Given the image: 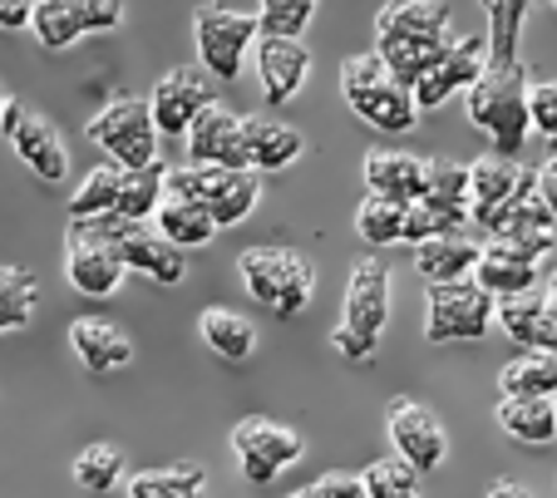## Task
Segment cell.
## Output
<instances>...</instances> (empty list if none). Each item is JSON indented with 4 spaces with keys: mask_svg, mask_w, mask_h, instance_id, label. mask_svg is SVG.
I'll list each match as a JSON object with an SVG mask.
<instances>
[{
    "mask_svg": "<svg viewBox=\"0 0 557 498\" xmlns=\"http://www.w3.org/2000/svg\"><path fill=\"white\" fill-rule=\"evenodd\" d=\"M488 498H533L523 484H513V478H498L494 488H488Z\"/></svg>",
    "mask_w": 557,
    "mask_h": 498,
    "instance_id": "cell-46",
    "label": "cell"
},
{
    "mask_svg": "<svg viewBox=\"0 0 557 498\" xmlns=\"http://www.w3.org/2000/svg\"><path fill=\"white\" fill-rule=\"evenodd\" d=\"M0 134L11 138L15 159H21L40 183H64L70 178V149H64L60 128H54L40 109L11 99V109H5V119H0Z\"/></svg>",
    "mask_w": 557,
    "mask_h": 498,
    "instance_id": "cell-13",
    "label": "cell"
},
{
    "mask_svg": "<svg viewBox=\"0 0 557 498\" xmlns=\"http://www.w3.org/2000/svg\"><path fill=\"white\" fill-rule=\"evenodd\" d=\"M533 169H523L518 159H504V153H484V159L469 163V223L473 233L494 237L498 227L508 223V212L533 192Z\"/></svg>",
    "mask_w": 557,
    "mask_h": 498,
    "instance_id": "cell-9",
    "label": "cell"
},
{
    "mask_svg": "<svg viewBox=\"0 0 557 498\" xmlns=\"http://www.w3.org/2000/svg\"><path fill=\"white\" fill-rule=\"evenodd\" d=\"M356 233L366 237L370 247L405 242V208H400V202L375 198V192H370V198L356 208Z\"/></svg>",
    "mask_w": 557,
    "mask_h": 498,
    "instance_id": "cell-37",
    "label": "cell"
},
{
    "mask_svg": "<svg viewBox=\"0 0 557 498\" xmlns=\"http://www.w3.org/2000/svg\"><path fill=\"white\" fill-rule=\"evenodd\" d=\"M366 188L375 192V198H389V202H400V208H410V202H420L424 188H430V159H414V153H405V149L366 153Z\"/></svg>",
    "mask_w": 557,
    "mask_h": 498,
    "instance_id": "cell-22",
    "label": "cell"
},
{
    "mask_svg": "<svg viewBox=\"0 0 557 498\" xmlns=\"http://www.w3.org/2000/svg\"><path fill=\"white\" fill-rule=\"evenodd\" d=\"M341 99H346V109H356V119H366L380 134H410V128L420 124L414 95L389 75V64L380 60L375 50L350 54V60L341 64Z\"/></svg>",
    "mask_w": 557,
    "mask_h": 498,
    "instance_id": "cell-3",
    "label": "cell"
},
{
    "mask_svg": "<svg viewBox=\"0 0 557 498\" xmlns=\"http://www.w3.org/2000/svg\"><path fill=\"white\" fill-rule=\"evenodd\" d=\"M89 227H95V233L114 247L119 262H124L128 272H144L148 282H158V287H178L183 272H188L183 247H173L153 223H134V217L109 212V217H89Z\"/></svg>",
    "mask_w": 557,
    "mask_h": 498,
    "instance_id": "cell-10",
    "label": "cell"
},
{
    "mask_svg": "<svg viewBox=\"0 0 557 498\" xmlns=\"http://www.w3.org/2000/svg\"><path fill=\"white\" fill-rule=\"evenodd\" d=\"M35 0H0V30H30Z\"/></svg>",
    "mask_w": 557,
    "mask_h": 498,
    "instance_id": "cell-45",
    "label": "cell"
},
{
    "mask_svg": "<svg viewBox=\"0 0 557 498\" xmlns=\"http://www.w3.org/2000/svg\"><path fill=\"white\" fill-rule=\"evenodd\" d=\"M553 410H557V395H553Z\"/></svg>",
    "mask_w": 557,
    "mask_h": 498,
    "instance_id": "cell-51",
    "label": "cell"
},
{
    "mask_svg": "<svg viewBox=\"0 0 557 498\" xmlns=\"http://www.w3.org/2000/svg\"><path fill=\"white\" fill-rule=\"evenodd\" d=\"M232 455H237V469H243L247 484L267 488V484H276V474H286V469L306 455V439L282 420L247 414V420H237V429H232Z\"/></svg>",
    "mask_w": 557,
    "mask_h": 498,
    "instance_id": "cell-11",
    "label": "cell"
},
{
    "mask_svg": "<svg viewBox=\"0 0 557 498\" xmlns=\"http://www.w3.org/2000/svg\"><path fill=\"white\" fill-rule=\"evenodd\" d=\"M528 114H533V128L557 144V79H533L528 85Z\"/></svg>",
    "mask_w": 557,
    "mask_h": 498,
    "instance_id": "cell-41",
    "label": "cell"
},
{
    "mask_svg": "<svg viewBox=\"0 0 557 498\" xmlns=\"http://www.w3.org/2000/svg\"><path fill=\"white\" fill-rule=\"evenodd\" d=\"M257 5H262V11H272V5H286V0H257Z\"/></svg>",
    "mask_w": 557,
    "mask_h": 498,
    "instance_id": "cell-49",
    "label": "cell"
},
{
    "mask_svg": "<svg viewBox=\"0 0 557 498\" xmlns=\"http://www.w3.org/2000/svg\"><path fill=\"white\" fill-rule=\"evenodd\" d=\"M124 272L128 266L119 262V252L95 227L70 223V233H64V282H70L79 297H95V301L114 297V291L124 287Z\"/></svg>",
    "mask_w": 557,
    "mask_h": 498,
    "instance_id": "cell-15",
    "label": "cell"
},
{
    "mask_svg": "<svg viewBox=\"0 0 557 498\" xmlns=\"http://www.w3.org/2000/svg\"><path fill=\"white\" fill-rule=\"evenodd\" d=\"M169 198V169L153 163V169H134L124 173V188H119V217H134V223H148L158 212V202Z\"/></svg>",
    "mask_w": 557,
    "mask_h": 498,
    "instance_id": "cell-34",
    "label": "cell"
},
{
    "mask_svg": "<svg viewBox=\"0 0 557 498\" xmlns=\"http://www.w3.org/2000/svg\"><path fill=\"white\" fill-rule=\"evenodd\" d=\"M331 346H336L341 361H356V365H370V361H375V340H360L356 331H346V326L331 331Z\"/></svg>",
    "mask_w": 557,
    "mask_h": 498,
    "instance_id": "cell-44",
    "label": "cell"
},
{
    "mask_svg": "<svg viewBox=\"0 0 557 498\" xmlns=\"http://www.w3.org/2000/svg\"><path fill=\"white\" fill-rule=\"evenodd\" d=\"M193 40H198V60L212 79H237L243 54L262 40V25L247 11H227V5H198L193 15Z\"/></svg>",
    "mask_w": 557,
    "mask_h": 498,
    "instance_id": "cell-12",
    "label": "cell"
},
{
    "mask_svg": "<svg viewBox=\"0 0 557 498\" xmlns=\"http://www.w3.org/2000/svg\"><path fill=\"white\" fill-rule=\"evenodd\" d=\"M286 498H370V494H366V484H360L356 474H321L315 484H301L296 494H286Z\"/></svg>",
    "mask_w": 557,
    "mask_h": 498,
    "instance_id": "cell-42",
    "label": "cell"
},
{
    "mask_svg": "<svg viewBox=\"0 0 557 498\" xmlns=\"http://www.w3.org/2000/svg\"><path fill=\"white\" fill-rule=\"evenodd\" d=\"M119 188H124V169H95L70 198V223H89V217H109L119 208Z\"/></svg>",
    "mask_w": 557,
    "mask_h": 498,
    "instance_id": "cell-36",
    "label": "cell"
},
{
    "mask_svg": "<svg viewBox=\"0 0 557 498\" xmlns=\"http://www.w3.org/2000/svg\"><path fill=\"white\" fill-rule=\"evenodd\" d=\"M543 301H547V307H553V311H557V272H553V276H547V291H543Z\"/></svg>",
    "mask_w": 557,
    "mask_h": 498,
    "instance_id": "cell-47",
    "label": "cell"
},
{
    "mask_svg": "<svg viewBox=\"0 0 557 498\" xmlns=\"http://www.w3.org/2000/svg\"><path fill=\"white\" fill-rule=\"evenodd\" d=\"M188 159L212 163V169H252V163H247L243 119L232 114V109H222V104L202 109V119L188 128Z\"/></svg>",
    "mask_w": 557,
    "mask_h": 498,
    "instance_id": "cell-21",
    "label": "cell"
},
{
    "mask_svg": "<svg viewBox=\"0 0 557 498\" xmlns=\"http://www.w3.org/2000/svg\"><path fill=\"white\" fill-rule=\"evenodd\" d=\"M385 429H389V445H395V455H400L405 464H414L420 474L440 469V464H444V455H449V435H444L440 414H434L430 404L410 400V395L389 400V410H385Z\"/></svg>",
    "mask_w": 557,
    "mask_h": 498,
    "instance_id": "cell-16",
    "label": "cell"
},
{
    "mask_svg": "<svg viewBox=\"0 0 557 498\" xmlns=\"http://www.w3.org/2000/svg\"><path fill=\"white\" fill-rule=\"evenodd\" d=\"M494 316H498V301L488 297L473 276L424 291V340H430V346L484 340L488 331H494Z\"/></svg>",
    "mask_w": 557,
    "mask_h": 498,
    "instance_id": "cell-8",
    "label": "cell"
},
{
    "mask_svg": "<svg viewBox=\"0 0 557 498\" xmlns=\"http://www.w3.org/2000/svg\"><path fill=\"white\" fill-rule=\"evenodd\" d=\"M533 11V0H484L488 15V50H494V64H513L518 60V35H523V21Z\"/></svg>",
    "mask_w": 557,
    "mask_h": 498,
    "instance_id": "cell-35",
    "label": "cell"
},
{
    "mask_svg": "<svg viewBox=\"0 0 557 498\" xmlns=\"http://www.w3.org/2000/svg\"><path fill=\"white\" fill-rule=\"evenodd\" d=\"M533 183H537V198H543V208L553 212V227H557V144H547L543 163L533 169Z\"/></svg>",
    "mask_w": 557,
    "mask_h": 498,
    "instance_id": "cell-43",
    "label": "cell"
},
{
    "mask_svg": "<svg viewBox=\"0 0 557 498\" xmlns=\"http://www.w3.org/2000/svg\"><path fill=\"white\" fill-rule=\"evenodd\" d=\"M488 64H494L488 35H454V45L444 50V60L414 85V104H420V114L424 109H440L444 99H454V95H469V89L484 79Z\"/></svg>",
    "mask_w": 557,
    "mask_h": 498,
    "instance_id": "cell-18",
    "label": "cell"
},
{
    "mask_svg": "<svg viewBox=\"0 0 557 498\" xmlns=\"http://www.w3.org/2000/svg\"><path fill=\"white\" fill-rule=\"evenodd\" d=\"M389 301H395L389 266L380 257H356L350 282H346V301H341V326L380 346V331L389 326Z\"/></svg>",
    "mask_w": 557,
    "mask_h": 498,
    "instance_id": "cell-17",
    "label": "cell"
},
{
    "mask_svg": "<svg viewBox=\"0 0 557 498\" xmlns=\"http://www.w3.org/2000/svg\"><path fill=\"white\" fill-rule=\"evenodd\" d=\"M5 109H11V95H5V85H0V119H5Z\"/></svg>",
    "mask_w": 557,
    "mask_h": 498,
    "instance_id": "cell-48",
    "label": "cell"
},
{
    "mask_svg": "<svg viewBox=\"0 0 557 498\" xmlns=\"http://www.w3.org/2000/svg\"><path fill=\"white\" fill-rule=\"evenodd\" d=\"M537 266L533 257L513 252L504 242H488L484 237V252H479V266H473V282L488 291L494 301H508V297H528L537 287Z\"/></svg>",
    "mask_w": 557,
    "mask_h": 498,
    "instance_id": "cell-23",
    "label": "cell"
},
{
    "mask_svg": "<svg viewBox=\"0 0 557 498\" xmlns=\"http://www.w3.org/2000/svg\"><path fill=\"white\" fill-rule=\"evenodd\" d=\"M547 5H553V11H557V0H547Z\"/></svg>",
    "mask_w": 557,
    "mask_h": 498,
    "instance_id": "cell-50",
    "label": "cell"
},
{
    "mask_svg": "<svg viewBox=\"0 0 557 498\" xmlns=\"http://www.w3.org/2000/svg\"><path fill=\"white\" fill-rule=\"evenodd\" d=\"M360 484H366L370 498H420V469L405 464L400 455H395V459H375V464H366Z\"/></svg>",
    "mask_w": 557,
    "mask_h": 498,
    "instance_id": "cell-38",
    "label": "cell"
},
{
    "mask_svg": "<svg viewBox=\"0 0 557 498\" xmlns=\"http://www.w3.org/2000/svg\"><path fill=\"white\" fill-rule=\"evenodd\" d=\"M153 104V119H158V134L169 138H188V128L202 119V109H212V79L202 70H169V75L153 85L148 95Z\"/></svg>",
    "mask_w": 557,
    "mask_h": 498,
    "instance_id": "cell-19",
    "label": "cell"
},
{
    "mask_svg": "<svg viewBox=\"0 0 557 498\" xmlns=\"http://www.w3.org/2000/svg\"><path fill=\"white\" fill-rule=\"evenodd\" d=\"M454 11L444 0H389L375 15V54L389 64V75L414 95L424 75L454 45Z\"/></svg>",
    "mask_w": 557,
    "mask_h": 498,
    "instance_id": "cell-1",
    "label": "cell"
},
{
    "mask_svg": "<svg viewBox=\"0 0 557 498\" xmlns=\"http://www.w3.org/2000/svg\"><path fill=\"white\" fill-rule=\"evenodd\" d=\"M479 252H484V242L473 233H449V237H430V242L414 247V266H420V276L430 287H444V282L473 276Z\"/></svg>",
    "mask_w": 557,
    "mask_h": 498,
    "instance_id": "cell-25",
    "label": "cell"
},
{
    "mask_svg": "<svg viewBox=\"0 0 557 498\" xmlns=\"http://www.w3.org/2000/svg\"><path fill=\"white\" fill-rule=\"evenodd\" d=\"M128 498H202L208 494V474L202 464H169V469H144L128 474Z\"/></svg>",
    "mask_w": 557,
    "mask_h": 498,
    "instance_id": "cell-31",
    "label": "cell"
},
{
    "mask_svg": "<svg viewBox=\"0 0 557 498\" xmlns=\"http://www.w3.org/2000/svg\"><path fill=\"white\" fill-rule=\"evenodd\" d=\"M237 272H243V287L257 307H267L272 316L292 321L306 311L315 291V266L306 262L296 247H247L237 257Z\"/></svg>",
    "mask_w": 557,
    "mask_h": 498,
    "instance_id": "cell-4",
    "label": "cell"
},
{
    "mask_svg": "<svg viewBox=\"0 0 557 498\" xmlns=\"http://www.w3.org/2000/svg\"><path fill=\"white\" fill-rule=\"evenodd\" d=\"M35 307H40V282H35L25 266H5V262H0V336H11V331L30 326Z\"/></svg>",
    "mask_w": 557,
    "mask_h": 498,
    "instance_id": "cell-32",
    "label": "cell"
},
{
    "mask_svg": "<svg viewBox=\"0 0 557 498\" xmlns=\"http://www.w3.org/2000/svg\"><path fill=\"white\" fill-rule=\"evenodd\" d=\"M498 424L504 435L518 439V445H553L557 439V410L553 400H498Z\"/></svg>",
    "mask_w": 557,
    "mask_h": 498,
    "instance_id": "cell-30",
    "label": "cell"
},
{
    "mask_svg": "<svg viewBox=\"0 0 557 498\" xmlns=\"http://www.w3.org/2000/svg\"><path fill=\"white\" fill-rule=\"evenodd\" d=\"M89 144L114 159V169L134 173V169H153L158 163V119H153V104L148 99H109L95 119H89Z\"/></svg>",
    "mask_w": 557,
    "mask_h": 498,
    "instance_id": "cell-5",
    "label": "cell"
},
{
    "mask_svg": "<svg viewBox=\"0 0 557 498\" xmlns=\"http://www.w3.org/2000/svg\"><path fill=\"white\" fill-rule=\"evenodd\" d=\"M153 227L163 237H169L173 247H208L212 237L222 233L218 223H212V212L202 208V202H193V198H178V192H169V198L158 202V212H153Z\"/></svg>",
    "mask_w": 557,
    "mask_h": 498,
    "instance_id": "cell-27",
    "label": "cell"
},
{
    "mask_svg": "<svg viewBox=\"0 0 557 498\" xmlns=\"http://www.w3.org/2000/svg\"><path fill=\"white\" fill-rule=\"evenodd\" d=\"M528 64L513 60V64H488L484 79L463 95V109H469V124L484 128L494 138V149L504 159H518V149L528 144L533 134V114H528Z\"/></svg>",
    "mask_w": 557,
    "mask_h": 498,
    "instance_id": "cell-2",
    "label": "cell"
},
{
    "mask_svg": "<svg viewBox=\"0 0 557 498\" xmlns=\"http://www.w3.org/2000/svg\"><path fill=\"white\" fill-rule=\"evenodd\" d=\"M124 21V5L119 0H35V40L45 50H70L74 40L85 35H104V30H119Z\"/></svg>",
    "mask_w": 557,
    "mask_h": 498,
    "instance_id": "cell-14",
    "label": "cell"
},
{
    "mask_svg": "<svg viewBox=\"0 0 557 498\" xmlns=\"http://www.w3.org/2000/svg\"><path fill=\"white\" fill-rule=\"evenodd\" d=\"M243 134H247V163H252V173H282L306 153L301 128L282 124V119H243Z\"/></svg>",
    "mask_w": 557,
    "mask_h": 498,
    "instance_id": "cell-26",
    "label": "cell"
},
{
    "mask_svg": "<svg viewBox=\"0 0 557 498\" xmlns=\"http://www.w3.org/2000/svg\"><path fill=\"white\" fill-rule=\"evenodd\" d=\"M537 316H543V297H508V301H498V316H494V326L504 331L513 346H533V331H537Z\"/></svg>",
    "mask_w": 557,
    "mask_h": 498,
    "instance_id": "cell-39",
    "label": "cell"
},
{
    "mask_svg": "<svg viewBox=\"0 0 557 498\" xmlns=\"http://www.w3.org/2000/svg\"><path fill=\"white\" fill-rule=\"evenodd\" d=\"M169 192L193 198L212 212L218 227H237L252 217L257 198H262V173L252 169H212V163H188V169L169 173Z\"/></svg>",
    "mask_w": 557,
    "mask_h": 498,
    "instance_id": "cell-6",
    "label": "cell"
},
{
    "mask_svg": "<svg viewBox=\"0 0 557 498\" xmlns=\"http://www.w3.org/2000/svg\"><path fill=\"white\" fill-rule=\"evenodd\" d=\"M70 346L74 356H79V365H85L89 375H109L119 371V365L134 361V346H128V336L114 326V321L104 316H79L70 326Z\"/></svg>",
    "mask_w": 557,
    "mask_h": 498,
    "instance_id": "cell-24",
    "label": "cell"
},
{
    "mask_svg": "<svg viewBox=\"0 0 557 498\" xmlns=\"http://www.w3.org/2000/svg\"><path fill=\"white\" fill-rule=\"evenodd\" d=\"M306 75H311V50L301 40H282V35H262L257 40V79H262L267 109L292 104L306 89Z\"/></svg>",
    "mask_w": 557,
    "mask_h": 498,
    "instance_id": "cell-20",
    "label": "cell"
},
{
    "mask_svg": "<svg viewBox=\"0 0 557 498\" xmlns=\"http://www.w3.org/2000/svg\"><path fill=\"white\" fill-rule=\"evenodd\" d=\"M315 0H286V5H272V11H257V25L262 35H282V40H301V30L311 25Z\"/></svg>",
    "mask_w": 557,
    "mask_h": 498,
    "instance_id": "cell-40",
    "label": "cell"
},
{
    "mask_svg": "<svg viewBox=\"0 0 557 498\" xmlns=\"http://www.w3.org/2000/svg\"><path fill=\"white\" fill-rule=\"evenodd\" d=\"M198 336H202V346H212V356H222V361H247V356L257 350V326L247 316H237V311H227V307L202 311Z\"/></svg>",
    "mask_w": 557,
    "mask_h": 498,
    "instance_id": "cell-28",
    "label": "cell"
},
{
    "mask_svg": "<svg viewBox=\"0 0 557 498\" xmlns=\"http://www.w3.org/2000/svg\"><path fill=\"white\" fill-rule=\"evenodd\" d=\"M498 390H504V400H553L557 395V356L528 350V356L508 361L504 375H498Z\"/></svg>",
    "mask_w": 557,
    "mask_h": 498,
    "instance_id": "cell-29",
    "label": "cell"
},
{
    "mask_svg": "<svg viewBox=\"0 0 557 498\" xmlns=\"http://www.w3.org/2000/svg\"><path fill=\"white\" fill-rule=\"evenodd\" d=\"M74 478L89 494H114L119 484H128V459L119 445H85L74 455Z\"/></svg>",
    "mask_w": 557,
    "mask_h": 498,
    "instance_id": "cell-33",
    "label": "cell"
},
{
    "mask_svg": "<svg viewBox=\"0 0 557 498\" xmlns=\"http://www.w3.org/2000/svg\"><path fill=\"white\" fill-rule=\"evenodd\" d=\"M202 498H208V494H202Z\"/></svg>",
    "mask_w": 557,
    "mask_h": 498,
    "instance_id": "cell-52",
    "label": "cell"
},
{
    "mask_svg": "<svg viewBox=\"0 0 557 498\" xmlns=\"http://www.w3.org/2000/svg\"><path fill=\"white\" fill-rule=\"evenodd\" d=\"M469 163H430V188L420 202H410L405 212V242L420 247L430 237L469 233Z\"/></svg>",
    "mask_w": 557,
    "mask_h": 498,
    "instance_id": "cell-7",
    "label": "cell"
}]
</instances>
